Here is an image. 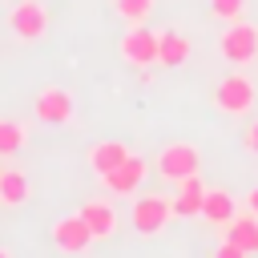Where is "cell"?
<instances>
[{"instance_id": "4", "label": "cell", "mask_w": 258, "mask_h": 258, "mask_svg": "<svg viewBox=\"0 0 258 258\" xmlns=\"http://www.w3.org/2000/svg\"><path fill=\"white\" fill-rule=\"evenodd\" d=\"M214 105H218L222 113H230V117L250 113V109H254V85H250V77L230 73V77H226V81L214 89Z\"/></svg>"}, {"instance_id": "12", "label": "cell", "mask_w": 258, "mask_h": 258, "mask_svg": "<svg viewBox=\"0 0 258 258\" xmlns=\"http://www.w3.org/2000/svg\"><path fill=\"white\" fill-rule=\"evenodd\" d=\"M77 214L85 218V226L93 230V238H113V230H117V210H113L109 202H85Z\"/></svg>"}, {"instance_id": "6", "label": "cell", "mask_w": 258, "mask_h": 258, "mask_svg": "<svg viewBox=\"0 0 258 258\" xmlns=\"http://www.w3.org/2000/svg\"><path fill=\"white\" fill-rule=\"evenodd\" d=\"M93 242H97V238H93V230L85 226L81 214H69V218H60V222L52 226V246H56L60 254H85Z\"/></svg>"}, {"instance_id": "2", "label": "cell", "mask_w": 258, "mask_h": 258, "mask_svg": "<svg viewBox=\"0 0 258 258\" xmlns=\"http://www.w3.org/2000/svg\"><path fill=\"white\" fill-rule=\"evenodd\" d=\"M169 214H173V202H165V198H157V194L133 198V210H129V218H133V230H137L141 238H153V234H161V230H165V222H169Z\"/></svg>"}, {"instance_id": "14", "label": "cell", "mask_w": 258, "mask_h": 258, "mask_svg": "<svg viewBox=\"0 0 258 258\" xmlns=\"http://www.w3.org/2000/svg\"><path fill=\"white\" fill-rule=\"evenodd\" d=\"M125 157H129V149H125L121 141H97V145L89 149V165H93L97 177H105L109 169H117Z\"/></svg>"}, {"instance_id": "15", "label": "cell", "mask_w": 258, "mask_h": 258, "mask_svg": "<svg viewBox=\"0 0 258 258\" xmlns=\"http://www.w3.org/2000/svg\"><path fill=\"white\" fill-rule=\"evenodd\" d=\"M202 214L210 218V226H226V222L238 214V206H234V198H230L226 189H210V185H206V202H202Z\"/></svg>"}, {"instance_id": "16", "label": "cell", "mask_w": 258, "mask_h": 258, "mask_svg": "<svg viewBox=\"0 0 258 258\" xmlns=\"http://www.w3.org/2000/svg\"><path fill=\"white\" fill-rule=\"evenodd\" d=\"M0 202H4V206L28 202V177H24L20 169H0Z\"/></svg>"}, {"instance_id": "23", "label": "cell", "mask_w": 258, "mask_h": 258, "mask_svg": "<svg viewBox=\"0 0 258 258\" xmlns=\"http://www.w3.org/2000/svg\"><path fill=\"white\" fill-rule=\"evenodd\" d=\"M0 258H8V250H0Z\"/></svg>"}, {"instance_id": "21", "label": "cell", "mask_w": 258, "mask_h": 258, "mask_svg": "<svg viewBox=\"0 0 258 258\" xmlns=\"http://www.w3.org/2000/svg\"><path fill=\"white\" fill-rule=\"evenodd\" d=\"M246 149H250V153H258V121L246 129Z\"/></svg>"}, {"instance_id": "3", "label": "cell", "mask_w": 258, "mask_h": 258, "mask_svg": "<svg viewBox=\"0 0 258 258\" xmlns=\"http://www.w3.org/2000/svg\"><path fill=\"white\" fill-rule=\"evenodd\" d=\"M222 56L230 64H250L258 56V28L246 20H230V28L222 32Z\"/></svg>"}, {"instance_id": "17", "label": "cell", "mask_w": 258, "mask_h": 258, "mask_svg": "<svg viewBox=\"0 0 258 258\" xmlns=\"http://www.w3.org/2000/svg\"><path fill=\"white\" fill-rule=\"evenodd\" d=\"M24 141H28V129H24L20 121H8V117H0V157H12V153H20V149H24Z\"/></svg>"}, {"instance_id": "22", "label": "cell", "mask_w": 258, "mask_h": 258, "mask_svg": "<svg viewBox=\"0 0 258 258\" xmlns=\"http://www.w3.org/2000/svg\"><path fill=\"white\" fill-rule=\"evenodd\" d=\"M250 210H254V214H258V185H254V189H250Z\"/></svg>"}, {"instance_id": "7", "label": "cell", "mask_w": 258, "mask_h": 258, "mask_svg": "<svg viewBox=\"0 0 258 258\" xmlns=\"http://www.w3.org/2000/svg\"><path fill=\"white\" fill-rule=\"evenodd\" d=\"M121 56L137 69L145 64H157V32H149L145 24H133L125 36H121Z\"/></svg>"}, {"instance_id": "11", "label": "cell", "mask_w": 258, "mask_h": 258, "mask_svg": "<svg viewBox=\"0 0 258 258\" xmlns=\"http://www.w3.org/2000/svg\"><path fill=\"white\" fill-rule=\"evenodd\" d=\"M202 202H206V185H202L198 173L185 177V181H177V194H173V214H177V218L202 214Z\"/></svg>"}, {"instance_id": "5", "label": "cell", "mask_w": 258, "mask_h": 258, "mask_svg": "<svg viewBox=\"0 0 258 258\" xmlns=\"http://www.w3.org/2000/svg\"><path fill=\"white\" fill-rule=\"evenodd\" d=\"M8 28H12V36H20V40H36V36L48 32V8H44L40 0H20V4L8 12Z\"/></svg>"}, {"instance_id": "20", "label": "cell", "mask_w": 258, "mask_h": 258, "mask_svg": "<svg viewBox=\"0 0 258 258\" xmlns=\"http://www.w3.org/2000/svg\"><path fill=\"white\" fill-rule=\"evenodd\" d=\"M214 258H250V254H246V250H242V246H234V242H222V246H218V254H214Z\"/></svg>"}, {"instance_id": "13", "label": "cell", "mask_w": 258, "mask_h": 258, "mask_svg": "<svg viewBox=\"0 0 258 258\" xmlns=\"http://www.w3.org/2000/svg\"><path fill=\"white\" fill-rule=\"evenodd\" d=\"M226 242H234V246H242L246 254H258V214L250 210V214H234L230 222H226Z\"/></svg>"}, {"instance_id": "9", "label": "cell", "mask_w": 258, "mask_h": 258, "mask_svg": "<svg viewBox=\"0 0 258 258\" xmlns=\"http://www.w3.org/2000/svg\"><path fill=\"white\" fill-rule=\"evenodd\" d=\"M36 117L48 125H64L73 117V97L64 89H40L36 93Z\"/></svg>"}, {"instance_id": "1", "label": "cell", "mask_w": 258, "mask_h": 258, "mask_svg": "<svg viewBox=\"0 0 258 258\" xmlns=\"http://www.w3.org/2000/svg\"><path fill=\"white\" fill-rule=\"evenodd\" d=\"M198 165H202V153H198V145H189V141H173V145H165L161 153H157V173L165 177V181H185V177H194L198 173Z\"/></svg>"}, {"instance_id": "18", "label": "cell", "mask_w": 258, "mask_h": 258, "mask_svg": "<svg viewBox=\"0 0 258 258\" xmlns=\"http://www.w3.org/2000/svg\"><path fill=\"white\" fill-rule=\"evenodd\" d=\"M149 8H153V0H117V12L125 20H133V24H141L149 16Z\"/></svg>"}, {"instance_id": "19", "label": "cell", "mask_w": 258, "mask_h": 258, "mask_svg": "<svg viewBox=\"0 0 258 258\" xmlns=\"http://www.w3.org/2000/svg\"><path fill=\"white\" fill-rule=\"evenodd\" d=\"M210 12H214V16H222V20H242L246 0H210Z\"/></svg>"}, {"instance_id": "10", "label": "cell", "mask_w": 258, "mask_h": 258, "mask_svg": "<svg viewBox=\"0 0 258 258\" xmlns=\"http://www.w3.org/2000/svg\"><path fill=\"white\" fill-rule=\"evenodd\" d=\"M185 60H189V40H185V32L161 28V32H157V64L177 69V64H185Z\"/></svg>"}, {"instance_id": "8", "label": "cell", "mask_w": 258, "mask_h": 258, "mask_svg": "<svg viewBox=\"0 0 258 258\" xmlns=\"http://www.w3.org/2000/svg\"><path fill=\"white\" fill-rule=\"evenodd\" d=\"M105 189L109 194H137L141 189V181H145V157H137V153H129L117 169H109L105 177Z\"/></svg>"}]
</instances>
